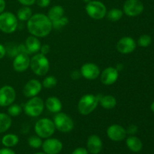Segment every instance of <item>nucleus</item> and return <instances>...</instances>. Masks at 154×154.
Wrapping results in <instances>:
<instances>
[{"label": "nucleus", "instance_id": "7", "mask_svg": "<svg viewBox=\"0 0 154 154\" xmlns=\"http://www.w3.org/2000/svg\"><path fill=\"white\" fill-rule=\"evenodd\" d=\"M18 27V20L14 13L4 11L0 14V31L5 34L14 32Z\"/></svg>", "mask_w": 154, "mask_h": 154}, {"label": "nucleus", "instance_id": "11", "mask_svg": "<svg viewBox=\"0 0 154 154\" xmlns=\"http://www.w3.org/2000/svg\"><path fill=\"white\" fill-rule=\"evenodd\" d=\"M137 42L130 36H124L117 42L116 45L117 51L121 54H129L135 51Z\"/></svg>", "mask_w": 154, "mask_h": 154}, {"label": "nucleus", "instance_id": "38", "mask_svg": "<svg viewBox=\"0 0 154 154\" xmlns=\"http://www.w3.org/2000/svg\"><path fill=\"white\" fill-rule=\"evenodd\" d=\"M17 2L22 5V6H29V7L33 5L35 3V0H17Z\"/></svg>", "mask_w": 154, "mask_h": 154}, {"label": "nucleus", "instance_id": "19", "mask_svg": "<svg viewBox=\"0 0 154 154\" xmlns=\"http://www.w3.org/2000/svg\"><path fill=\"white\" fill-rule=\"evenodd\" d=\"M28 54H35L40 52L42 43H41L39 38L33 35H29L26 38L24 43Z\"/></svg>", "mask_w": 154, "mask_h": 154}, {"label": "nucleus", "instance_id": "40", "mask_svg": "<svg viewBox=\"0 0 154 154\" xmlns=\"http://www.w3.org/2000/svg\"><path fill=\"white\" fill-rule=\"evenodd\" d=\"M6 54H7V52H6L5 46L2 44H0V60L4 58Z\"/></svg>", "mask_w": 154, "mask_h": 154}, {"label": "nucleus", "instance_id": "37", "mask_svg": "<svg viewBox=\"0 0 154 154\" xmlns=\"http://www.w3.org/2000/svg\"><path fill=\"white\" fill-rule=\"evenodd\" d=\"M72 154H89V152L88 150H87V148H85V147H80L75 148V150L72 151Z\"/></svg>", "mask_w": 154, "mask_h": 154}, {"label": "nucleus", "instance_id": "18", "mask_svg": "<svg viewBox=\"0 0 154 154\" xmlns=\"http://www.w3.org/2000/svg\"><path fill=\"white\" fill-rule=\"evenodd\" d=\"M103 147V143L100 137L97 135H91L87 140V150L89 153L99 154Z\"/></svg>", "mask_w": 154, "mask_h": 154}, {"label": "nucleus", "instance_id": "6", "mask_svg": "<svg viewBox=\"0 0 154 154\" xmlns=\"http://www.w3.org/2000/svg\"><path fill=\"white\" fill-rule=\"evenodd\" d=\"M53 121L56 130H58L62 133H69L72 132L75 127V123L72 117L62 111L55 114Z\"/></svg>", "mask_w": 154, "mask_h": 154}, {"label": "nucleus", "instance_id": "42", "mask_svg": "<svg viewBox=\"0 0 154 154\" xmlns=\"http://www.w3.org/2000/svg\"><path fill=\"white\" fill-rule=\"evenodd\" d=\"M123 67H124V66H123V65L122 64V63H118V64L117 65V66H116L115 68H116V69H117V70L119 72H120V71L123 70Z\"/></svg>", "mask_w": 154, "mask_h": 154}, {"label": "nucleus", "instance_id": "12", "mask_svg": "<svg viewBox=\"0 0 154 154\" xmlns=\"http://www.w3.org/2000/svg\"><path fill=\"white\" fill-rule=\"evenodd\" d=\"M42 148L46 154H59L63 150V144L58 138L50 137L43 141Z\"/></svg>", "mask_w": 154, "mask_h": 154}, {"label": "nucleus", "instance_id": "29", "mask_svg": "<svg viewBox=\"0 0 154 154\" xmlns=\"http://www.w3.org/2000/svg\"><path fill=\"white\" fill-rule=\"evenodd\" d=\"M23 112V107L20 105H18V104H11V105H9L8 107V113L9 116H11V117H18L21 114V113Z\"/></svg>", "mask_w": 154, "mask_h": 154}, {"label": "nucleus", "instance_id": "14", "mask_svg": "<svg viewBox=\"0 0 154 154\" xmlns=\"http://www.w3.org/2000/svg\"><path fill=\"white\" fill-rule=\"evenodd\" d=\"M30 57L29 55L25 53H19L14 57L12 66L16 72H24L29 68Z\"/></svg>", "mask_w": 154, "mask_h": 154}, {"label": "nucleus", "instance_id": "31", "mask_svg": "<svg viewBox=\"0 0 154 154\" xmlns=\"http://www.w3.org/2000/svg\"><path fill=\"white\" fill-rule=\"evenodd\" d=\"M69 20L67 17L63 16V17L60 18L59 20L55 21H53L52 22V26L53 29L55 30H60L62 29L64 26H66L69 24Z\"/></svg>", "mask_w": 154, "mask_h": 154}, {"label": "nucleus", "instance_id": "5", "mask_svg": "<svg viewBox=\"0 0 154 154\" xmlns=\"http://www.w3.org/2000/svg\"><path fill=\"white\" fill-rule=\"evenodd\" d=\"M35 135L42 138V139L52 137L55 133L56 128L53 120L47 117H43L36 121L34 126Z\"/></svg>", "mask_w": 154, "mask_h": 154}, {"label": "nucleus", "instance_id": "41", "mask_svg": "<svg viewBox=\"0 0 154 154\" xmlns=\"http://www.w3.org/2000/svg\"><path fill=\"white\" fill-rule=\"evenodd\" d=\"M6 8V2L5 0H0V14L5 11Z\"/></svg>", "mask_w": 154, "mask_h": 154}, {"label": "nucleus", "instance_id": "13", "mask_svg": "<svg viewBox=\"0 0 154 154\" xmlns=\"http://www.w3.org/2000/svg\"><path fill=\"white\" fill-rule=\"evenodd\" d=\"M106 134L108 138L111 141L119 142L126 139V129L123 126L119 124L110 125L106 130Z\"/></svg>", "mask_w": 154, "mask_h": 154}, {"label": "nucleus", "instance_id": "20", "mask_svg": "<svg viewBox=\"0 0 154 154\" xmlns=\"http://www.w3.org/2000/svg\"><path fill=\"white\" fill-rule=\"evenodd\" d=\"M45 108H46L49 112L57 114L62 111L63 103L58 97L50 96L45 101Z\"/></svg>", "mask_w": 154, "mask_h": 154}, {"label": "nucleus", "instance_id": "23", "mask_svg": "<svg viewBox=\"0 0 154 154\" xmlns=\"http://www.w3.org/2000/svg\"><path fill=\"white\" fill-rule=\"evenodd\" d=\"M64 14L65 10L63 6L57 5H54L49 9L47 16L51 20V22H53V21L57 20L60 18L63 17L64 16Z\"/></svg>", "mask_w": 154, "mask_h": 154}, {"label": "nucleus", "instance_id": "16", "mask_svg": "<svg viewBox=\"0 0 154 154\" xmlns=\"http://www.w3.org/2000/svg\"><path fill=\"white\" fill-rule=\"evenodd\" d=\"M81 75L89 81L96 80L100 76L101 71L99 66L93 63H86L81 67Z\"/></svg>", "mask_w": 154, "mask_h": 154}, {"label": "nucleus", "instance_id": "22", "mask_svg": "<svg viewBox=\"0 0 154 154\" xmlns=\"http://www.w3.org/2000/svg\"><path fill=\"white\" fill-rule=\"evenodd\" d=\"M117 99L112 95L99 94V105L106 110H111L117 106Z\"/></svg>", "mask_w": 154, "mask_h": 154}, {"label": "nucleus", "instance_id": "2", "mask_svg": "<svg viewBox=\"0 0 154 154\" xmlns=\"http://www.w3.org/2000/svg\"><path fill=\"white\" fill-rule=\"evenodd\" d=\"M99 105V94L87 93L81 96L78 102V111L81 115L87 116L93 113Z\"/></svg>", "mask_w": 154, "mask_h": 154}, {"label": "nucleus", "instance_id": "3", "mask_svg": "<svg viewBox=\"0 0 154 154\" xmlns=\"http://www.w3.org/2000/svg\"><path fill=\"white\" fill-rule=\"evenodd\" d=\"M29 68L37 76H45L50 69L49 60L47 56L37 53L30 58Z\"/></svg>", "mask_w": 154, "mask_h": 154}, {"label": "nucleus", "instance_id": "17", "mask_svg": "<svg viewBox=\"0 0 154 154\" xmlns=\"http://www.w3.org/2000/svg\"><path fill=\"white\" fill-rule=\"evenodd\" d=\"M100 81L102 84L105 86H111L115 84L119 78V72L115 67L109 66L101 72Z\"/></svg>", "mask_w": 154, "mask_h": 154}, {"label": "nucleus", "instance_id": "10", "mask_svg": "<svg viewBox=\"0 0 154 154\" xmlns=\"http://www.w3.org/2000/svg\"><path fill=\"white\" fill-rule=\"evenodd\" d=\"M17 95L15 89L10 85L0 87V107H8L14 102Z\"/></svg>", "mask_w": 154, "mask_h": 154}, {"label": "nucleus", "instance_id": "26", "mask_svg": "<svg viewBox=\"0 0 154 154\" xmlns=\"http://www.w3.org/2000/svg\"><path fill=\"white\" fill-rule=\"evenodd\" d=\"M32 15V11L31 8L29 6H22L18 9L16 16L18 20L26 22L31 17Z\"/></svg>", "mask_w": 154, "mask_h": 154}, {"label": "nucleus", "instance_id": "8", "mask_svg": "<svg viewBox=\"0 0 154 154\" xmlns=\"http://www.w3.org/2000/svg\"><path fill=\"white\" fill-rule=\"evenodd\" d=\"M86 13L90 18L99 20L106 17L107 8L103 2L99 0H91L85 6Z\"/></svg>", "mask_w": 154, "mask_h": 154}, {"label": "nucleus", "instance_id": "44", "mask_svg": "<svg viewBox=\"0 0 154 154\" xmlns=\"http://www.w3.org/2000/svg\"><path fill=\"white\" fill-rule=\"evenodd\" d=\"M83 1L84 2L86 3V4H87V3H88V2H90V1H91V0H83Z\"/></svg>", "mask_w": 154, "mask_h": 154}, {"label": "nucleus", "instance_id": "43", "mask_svg": "<svg viewBox=\"0 0 154 154\" xmlns=\"http://www.w3.org/2000/svg\"><path fill=\"white\" fill-rule=\"evenodd\" d=\"M150 110L154 113V102H152V104L150 105Z\"/></svg>", "mask_w": 154, "mask_h": 154}, {"label": "nucleus", "instance_id": "32", "mask_svg": "<svg viewBox=\"0 0 154 154\" xmlns=\"http://www.w3.org/2000/svg\"><path fill=\"white\" fill-rule=\"evenodd\" d=\"M152 43V38L149 35H141L137 41V45L141 48H147Z\"/></svg>", "mask_w": 154, "mask_h": 154}, {"label": "nucleus", "instance_id": "36", "mask_svg": "<svg viewBox=\"0 0 154 154\" xmlns=\"http://www.w3.org/2000/svg\"><path fill=\"white\" fill-rule=\"evenodd\" d=\"M70 77L72 80H78L82 77L80 70H73L70 74Z\"/></svg>", "mask_w": 154, "mask_h": 154}, {"label": "nucleus", "instance_id": "35", "mask_svg": "<svg viewBox=\"0 0 154 154\" xmlns=\"http://www.w3.org/2000/svg\"><path fill=\"white\" fill-rule=\"evenodd\" d=\"M51 51V47H50L49 45H47V44H45V45H42V47H41L40 52L41 54H44V55L47 56Z\"/></svg>", "mask_w": 154, "mask_h": 154}, {"label": "nucleus", "instance_id": "4", "mask_svg": "<svg viewBox=\"0 0 154 154\" xmlns=\"http://www.w3.org/2000/svg\"><path fill=\"white\" fill-rule=\"evenodd\" d=\"M23 111L30 117H38L45 109V101L38 96L29 98L23 105Z\"/></svg>", "mask_w": 154, "mask_h": 154}, {"label": "nucleus", "instance_id": "30", "mask_svg": "<svg viewBox=\"0 0 154 154\" xmlns=\"http://www.w3.org/2000/svg\"><path fill=\"white\" fill-rule=\"evenodd\" d=\"M27 143H28L29 146L33 149H38L42 147V138L38 136L37 135H32L27 140Z\"/></svg>", "mask_w": 154, "mask_h": 154}, {"label": "nucleus", "instance_id": "9", "mask_svg": "<svg viewBox=\"0 0 154 154\" xmlns=\"http://www.w3.org/2000/svg\"><path fill=\"white\" fill-rule=\"evenodd\" d=\"M144 4L140 0H126L122 10L126 16L134 17L141 14L144 11Z\"/></svg>", "mask_w": 154, "mask_h": 154}, {"label": "nucleus", "instance_id": "21", "mask_svg": "<svg viewBox=\"0 0 154 154\" xmlns=\"http://www.w3.org/2000/svg\"><path fill=\"white\" fill-rule=\"evenodd\" d=\"M126 144L129 150L133 153H138L143 148V143L135 135H129L126 138Z\"/></svg>", "mask_w": 154, "mask_h": 154}, {"label": "nucleus", "instance_id": "15", "mask_svg": "<svg viewBox=\"0 0 154 154\" xmlns=\"http://www.w3.org/2000/svg\"><path fill=\"white\" fill-rule=\"evenodd\" d=\"M42 84L38 79H31L27 81L24 85L23 89V93L24 96L28 99L38 96L39 93L42 92Z\"/></svg>", "mask_w": 154, "mask_h": 154}, {"label": "nucleus", "instance_id": "24", "mask_svg": "<svg viewBox=\"0 0 154 154\" xmlns=\"http://www.w3.org/2000/svg\"><path fill=\"white\" fill-rule=\"evenodd\" d=\"M1 143L5 147L11 148V147L17 145V144L19 143V137L13 133L6 134L2 138Z\"/></svg>", "mask_w": 154, "mask_h": 154}, {"label": "nucleus", "instance_id": "45", "mask_svg": "<svg viewBox=\"0 0 154 154\" xmlns=\"http://www.w3.org/2000/svg\"><path fill=\"white\" fill-rule=\"evenodd\" d=\"M34 154H46V153H44V152H38V153H35Z\"/></svg>", "mask_w": 154, "mask_h": 154}, {"label": "nucleus", "instance_id": "27", "mask_svg": "<svg viewBox=\"0 0 154 154\" xmlns=\"http://www.w3.org/2000/svg\"><path fill=\"white\" fill-rule=\"evenodd\" d=\"M123 14H123L122 9L114 8L110 9L109 11H107L106 17L108 18V20L111 21V22H117V21H119L122 19Z\"/></svg>", "mask_w": 154, "mask_h": 154}, {"label": "nucleus", "instance_id": "1", "mask_svg": "<svg viewBox=\"0 0 154 154\" xmlns=\"http://www.w3.org/2000/svg\"><path fill=\"white\" fill-rule=\"evenodd\" d=\"M26 28L31 35L37 38H45L53 30L52 22L46 14L37 13L32 15L26 21Z\"/></svg>", "mask_w": 154, "mask_h": 154}, {"label": "nucleus", "instance_id": "34", "mask_svg": "<svg viewBox=\"0 0 154 154\" xmlns=\"http://www.w3.org/2000/svg\"><path fill=\"white\" fill-rule=\"evenodd\" d=\"M35 3L38 7L45 8L48 7L51 4V0H35Z\"/></svg>", "mask_w": 154, "mask_h": 154}, {"label": "nucleus", "instance_id": "28", "mask_svg": "<svg viewBox=\"0 0 154 154\" xmlns=\"http://www.w3.org/2000/svg\"><path fill=\"white\" fill-rule=\"evenodd\" d=\"M57 78H56L54 75H49V76H46L44 80L42 81V87L46 89H52L57 86Z\"/></svg>", "mask_w": 154, "mask_h": 154}, {"label": "nucleus", "instance_id": "25", "mask_svg": "<svg viewBox=\"0 0 154 154\" xmlns=\"http://www.w3.org/2000/svg\"><path fill=\"white\" fill-rule=\"evenodd\" d=\"M12 125V119L5 113L0 112V133L7 132Z\"/></svg>", "mask_w": 154, "mask_h": 154}, {"label": "nucleus", "instance_id": "46", "mask_svg": "<svg viewBox=\"0 0 154 154\" xmlns=\"http://www.w3.org/2000/svg\"><path fill=\"white\" fill-rule=\"evenodd\" d=\"M0 143H1V139H0Z\"/></svg>", "mask_w": 154, "mask_h": 154}, {"label": "nucleus", "instance_id": "39", "mask_svg": "<svg viewBox=\"0 0 154 154\" xmlns=\"http://www.w3.org/2000/svg\"><path fill=\"white\" fill-rule=\"evenodd\" d=\"M0 154H16L14 151L11 148L5 147L0 149Z\"/></svg>", "mask_w": 154, "mask_h": 154}, {"label": "nucleus", "instance_id": "33", "mask_svg": "<svg viewBox=\"0 0 154 154\" xmlns=\"http://www.w3.org/2000/svg\"><path fill=\"white\" fill-rule=\"evenodd\" d=\"M126 129V133L129 135H135L138 132V126L135 124L129 125Z\"/></svg>", "mask_w": 154, "mask_h": 154}]
</instances>
